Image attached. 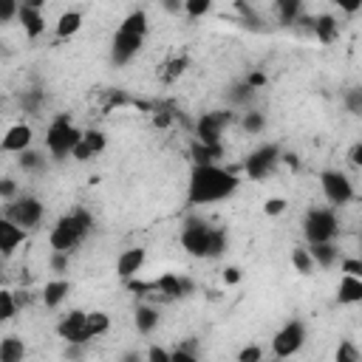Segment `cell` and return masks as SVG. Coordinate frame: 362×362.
Instances as JSON below:
<instances>
[{"mask_svg":"<svg viewBox=\"0 0 362 362\" xmlns=\"http://www.w3.org/2000/svg\"><path fill=\"white\" fill-rule=\"evenodd\" d=\"M238 187H240V178H238L232 170H223V167H218V164L192 167V173H189V187H187V201H189L192 206L226 201Z\"/></svg>","mask_w":362,"mask_h":362,"instance_id":"obj_1","label":"cell"},{"mask_svg":"<svg viewBox=\"0 0 362 362\" xmlns=\"http://www.w3.org/2000/svg\"><path fill=\"white\" fill-rule=\"evenodd\" d=\"M90 226H93V215H90L88 209H82V206L71 209V212L62 215V218L51 226V232H48V246H51V252H65V255H71V252L85 240V235L90 232Z\"/></svg>","mask_w":362,"mask_h":362,"instance_id":"obj_2","label":"cell"},{"mask_svg":"<svg viewBox=\"0 0 362 362\" xmlns=\"http://www.w3.org/2000/svg\"><path fill=\"white\" fill-rule=\"evenodd\" d=\"M82 136H85V130H79V127L71 122V116L59 113V116L48 124V130H45V150H48L51 158H57V161L71 158V153H74V147L82 141Z\"/></svg>","mask_w":362,"mask_h":362,"instance_id":"obj_3","label":"cell"},{"mask_svg":"<svg viewBox=\"0 0 362 362\" xmlns=\"http://www.w3.org/2000/svg\"><path fill=\"white\" fill-rule=\"evenodd\" d=\"M339 232V221H337V212L328 209V206H314L308 209L305 221H303V235L311 243H331Z\"/></svg>","mask_w":362,"mask_h":362,"instance_id":"obj_4","label":"cell"},{"mask_svg":"<svg viewBox=\"0 0 362 362\" xmlns=\"http://www.w3.org/2000/svg\"><path fill=\"white\" fill-rule=\"evenodd\" d=\"M42 215H45V206H42V201L34 198V195H20L17 201L6 204V209H3V218H8L11 223H17L20 229H34V226H40Z\"/></svg>","mask_w":362,"mask_h":362,"instance_id":"obj_5","label":"cell"},{"mask_svg":"<svg viewBox=\"0 0 362 362\" xmlns=\"http://www.w3.org/2000/svg\"><path fill=\"white\" fill-rule=\"evenodd\" d=\"M209 238L212 226L204 218H187L181 229V246L189 257H209Z\"/></svg>","mask_w":362,"mask_h":362,"instance_id":"obj_6","label":"cell"},{"mask_svg":"<svg viewBox=\"0 0 362 362\" xmlns=\"http://www.w3.org/2000/svg\"><path fill=\"white\" fill-rule=\"evenodd\" d=\"M320 189L331 206H345L354 201V184L342 170H322L320 173Z\"/></svg>","mask_w":362,"mask_h":362,"instance_id":"obj_7","label":"cell"},{"mask_svg":"<svg viewBox=\"0 0 362 362\" xmlns=\"http://www.w3.org/2000/svg\"><path fill=\"white\" fill-rule=\"evenodd\" d=\"M303 345H305V325H303L300 320H288V322L272 337V354H274L277 359L294 356Z\"/></svg>","mask_w":362,"mask_h":362,"instance_id":"obj_8","label":"cell"},{"mask_svg":"<svg viewBox=\"0 0 362 362\" xmlns=\"http://www.w3.org/2000/svg\"><path fill=\"white\" fill-rule=\"evenodd\" d=\"M229 124H232V113L229 110H209L195 122V136H198L201 144L218 147L221 136H223V127H229Z\"/></svg>","mask_w":362,"mask_h":362,"instance_id":"obj_9","label":"cell"},{"mask_svg":"<svg viewBox=\"0 0 362 362\" xmlns=\"http://www.w3.org/2000/svg\"><path fill=\"white\" fill-rule=\"evenodd\" d=\"M280 156H283V153H280L277 144H260L257 150H252V153L246 156V161H243V173H246L249 178L260 181V178H266V175L277 167Z\"/></svg>","mask_w":362,"mask_h":362,"instance_id":"obj_10","label":"cell"},{"mask_svg":"<svg viewBox=\"0 0 362 362\" xmlns=\"http://www.w3.org/2000/svg\"><path fill=\"white\" fill-rule=\"evenodd\" d=\"M85 322H88V311H82V308H71L59 322H57V334H59V339L68 345V342H76V345H90V334H88V328H85Z\"/></svg>","mask_w":362,"mask_h":362,"instance_id":"obj_11","label":"cell"},{"mask_svg":"<svg viewBox=\"0 0 362 362\" xmlns=\"http://www.w3.org/2000/svg\"><path fill=\"white\" fill-rule=\"evenodd\" d=\"M141 42H144V37L127 34V31L116 28L113 42H110V59H113V65H127V62L141 51Z\"/></svg>","mask_w":362,"mask_h":362,"instance_id":"obj_12","label":"cell"},{"mask_svg":"<svg viewBox=\"0 0 362 362\" xmlns=\"http://www.w3.org/2000/svg\"><path fill=\"white\" fill-rule=\"evenodd\" d=\"M42 3L40 0H28V3H20V14L17 20L23 23V31L28 40H37L42 31H45V17H42Z\"/></svg>","mask_w":362,"mask_h":362,"instance_id":"obj_13","label":"cell"},{"mask_svg":"<svg viewBox=\"0 0 362 362\" xmlns=\"http://www.w3.org/2000/svg\"><path fill=\"white\" fill-rule=\"evenodd\" d=\"M31 141H34V130H31V124L17 122V124H11V127L6 130L0 147H3V153H17V156H20V153H25V150L31 147Z\"/></svg>","mask_w":362,"mask_h":362,"instance_id":"obj_14","label":"cell"},{"mask_svg":"<svg viewBox=\"0 0 362 362\" xmlns=\"http://www.w3.org/2000/svg\"><path fill=\"white\" fill-rule=\"evenodd\" d=\"M144 260H147V252L141 249V246H133V249H124L122 255H119V260H116V274L127 283V280H133V277H139V272H141V266H144Z\"/></svg>","mask_w":362,"mask_h":362,"instance_id":"obj_15","label":"cell"},{"mask_svg":"<svg viewBox=\"0 0 362 362\" xmlns=\"http://www.w3.org/2000/svg\"><path fill=\"white\" fill-rule=\"evenodd\" d=\"M300 23H308L311 28H314V34H317V40L320 42H325V45H331L337 37H339V23H337V17L334 14H317V17H303Z\"/></svg>","mask_w":362,"mask_h":362,"instance_id":"obj_16","label":"cell"},{"mask_svg":"<svg viewBox=\"0 0 362 362\" xmlns=\"http://www.w3.org/2000/svg\"><path fill=\"white\" fill-rule=\"evenodd\" d=\"M25 240V229H20L17 223H11L8 218H0V252L3 257H11L14 249Z\"/></svg>","mask_w":362,"mask_h":362,"instance_id":"obj_17","label":"cell"},{"mask_svg":"<svg viewBox=\"0 0 362 362\" xmlns=\"http://www.w3.org/2000/svg\"><path fill=\"white\" fill-rule=\"evenodd\" d=\"M337 303H339V305L362 303V277L342 274V277H339V283H337Z\"/></svg>","mask_w":362,"mask_h":362,"instance_id":"obj_18","label":"cell"},{"mask_svg":"<svg viewBox=\"0 0 362 362\" xmlns=\"http://www.w3.org/2000/svg\"><path fill=\"white\" fill-rule=\"evenodd\" d=\"M68 294H71V283H68L65 277H57V280H48V283L42 286L40 300H42L45 308H57Z\"/></svg>","mask_w":362,"mask_h":362,"instance_id":"obj_19","label":"cell"},{"mask_svg":"<svg viewBox=\"0 0 362 362\" xmlns=\"http://www.w3.org/2000/svg\"><path fill=\"white\" fill-rule=\"evenodd\" d=\"M158 322H161V314H158V308L156 305H136V311H133V325H136V331L139 334H153L156 328H158Z\"/></svg>","mask_w":362,"mask_h":362,"instance_id":"obj_20","label":"cell"},{"mask_svg":"<svg viewBox=\"0 0 362 362\" xmlns=\"http://www.w3.org/2000/svg\"><path fill=\"white\" fill-rule=\"evenodd\" d=\"M221 156H223V147H221V144H218V147H209V144H201L198 139L189 144V158L195 161V167H209V164H215Z\"/></svg>","mask_w":362,"mask_h":362,"instance_id":"obj_21","label":"cell"},{"mask_svg":"<svg viewBox=\"0 0 362 362\" xmlns=\"http://www.w3.org/2000/svg\"><path fill=\"white\" fill-rule=\"evenodd\" d=\"M82 11H76V8H68V11H62L59 17H57V37L59 40H65V37H74L79 28H82Z\"/></svg>","mask_w":362,"mask_h":362,"instance_id":"obj_22","label":"cell"},{"mask_svg":"<svg viewBox=\"0 0 362 362\" xmlns=\"http://www.w3.org/2000/svg\"><path fill=\"white\" fill-rule=\"evenodd\" d=\"M25 359V342L14 334L3 337L0 342V362H23Z\"/></svg>","mask_w":362,"mask_h":362,"instance_id":"obj_23","label":"cell"},{"mask_svg":"<svg viewBox=\"0 0 362 362\" xmlns=\"http://www.w3.org/2000/svg\"><path fill=\"white\" fill-rule=\"evenodd\" d=\"M308 252H311L314 263L322 266V269H331V266L339 260V249L334 246V240H331V243H311Z\"/></svg>","mask_w":362,"mask_h":362,"instance_id":"obj_24","label":"cell"},{"mask_svg":"<svg viewBox=\"0 0 362 362\" xmlns=\"http://www.w3.org/2000/svg\"><path fill=\"white\" fill-rule=\"evenodd\" d=\"M274 11H277V20L283 25H291V23H300L303 20V3L300 0H277L274 3Z\"/></svg>","mask_w":362,"mask_h":362,"instance_id":"obj_25","label":"cell"},{"mask_svg":"<svg viewBox=\"0 0 362 362\" xmlns=\"http://www.w3.org/2000/svg\"><path fill=\"white\" fill-rule=\"evenodd\" d=\"M119 28H122V31H127V34H139V37H144V34H147V28H150L147 11H144V8L130 11V14H127V17L119 23Z\"/></svg>","mask_w":362,"mask_h":362,"instance_id":"obj_26","label":"cell"},{"mask_svg":"<svg viewBox=\"0 0 362 362\" xmlns=\"http://www.w3.org/2000/svg\"><path fill=\"white\" fill-rule=\"evenodd\" d=\"M156 291H158L161 297H167V300L184 297V294H181V277L173 274V272H164L161 277H156Z\"/></svg>","mask_w":362,"mask_h":362,"instance_id":"obj_27","label":"cell"},{"mask_svg":"<svg viewBox=\"0 0 362 362\" xmlns=\"http://www.w3.org/2000/svg\"><path fill=\"white\" fill-rule=\"evenodd\" d=\"M17 167L20 170H25V173H37V170H42L45 167V156L40 153V150H25V153H20L17 156Z\"/></svg>","mask_w":362,"mask_h":362,"instance_id":"obj_28","label":"cell"},{"mask_svg":"<svg viewBox=\"0 0 362 362\" xmlns=\"http://www.w3.org/2000/svg\"><path fill=\"white\" fill-rule=\"evenodd\" d=\"M291 263H294V269L300 272V274H311L314 272V257H311V252H308V246H294L291 249Z\"/></svg>","mask_w":362,"mask_h":362,"instance_id":"obj_29","label":"cell"},{"mask_svg":"<svg viewBox=\"0 0 362 362\" xmlns=\"http://www.w3.org/2000/svg\"><path fill=\"white\" fill-rule=\"evenodd\" d=\"M85 328H88L90 337H102V334H107V328H110V317H107L105 311H88Z\"/></svg>","mask_w":362,"mask_h":362,"instance_id":"obj_30","label":"cell"},{"mask_svg":"<svg viewBox=\"0 0 362 362\" xmlns=\"http://www.w3.org/2000/svg\"><path fill=\"white\" fill-rule=\"evenodd\" d=\"M226 246H229V235H226V229L212 226V238H209V260L221 257V255L226 252Z\"/></svg>","mask_w":362,"mask_h":362,"instance_id":"obj_31","label":"cell"},{"mask_svg":"<svg viewBox=\"0 0 362 362\" xmlns=\"http://www.w3.org/2000/svg\"><path fill=\"white\" fill-rule=\"evenodd\" d=\"M240 124H243V130H246L249 136H257V133H263V127H266V116H263L260 110H249V113H243Z\"/></svg>","mask_w":362,"mask_h":362,"instance_id":"obj_32","label":"cell"},{"mask_svg":"<svg viewBox=\"0 0 362 362\" xmlns=\"http://www.w3.org/2000/svg\"><path fill=\"white\" fill-rule=\"evenodd\" d=\"M17 305H20V303H17L14 291H11V288H3V291H0V320L8 322V320L17 314Z\"/></svg>","mask_w":362,"mask_h":362,"instance_id":"obj_33","label":"cell"},{"mask_svg":"<svg viewBox=\"0 0 362 362\" xmlns=\"http://www.w3.org/2000/svg\"><path fill=\"white\" fill-rule=\"evenodd\" d=\"M359 359H362V354L351 339H342L334 351V362H359Z\"/></svg>","mask_w":362,"mask_h":362,"instance_id":"obj_34","label":"cell"},{"mask_svg":"<svg viewBox=\"0 0 362 362\" xmlns=\"http://www.w3.org/2000/svg\"><path fill=\"white\" fill-rule=\"evenodd\" d=\"M187 62H189L187 57H175V59H170V62L164 65V71H161V79H164V82H175V79L187 71Z\"/></svg>","mask_w":362,"mask_h":362,"instance_id":"obj_35","label":"cell"},{"mask_svg":"<svg viewBox=\"0 0 362 362\" xmlns=\"http://www.w3.org/2000/svg\"><path fill=\"white\" fill-rule=\"evenodd\" d=\"M252 96H255V88L243 79V82H238V85H232V90H229V99L235 102V105H249L252 102Z\"/></svg>","mask_w":362,"mask_h":362,"instance_id":"obj_36","label":"cell"},{"mask_svg":"<svg viewBox=\"0 0 362 362\" xmlns=\"http://www.w3.org/2000/svg\"><path fill=\"white\" fill-rule=\"evenodd\" d=\"M42 102H45L42 90H23V96H20V105L25 113H37L42 107Z\"/></svg>","mask_w":362,"mask_h":362,"instance_id":"obj_37","label":"cell"},{"mask_svg":"<svg viewBox=\"0 0 362 362\" xmlns=\"http://www.w3.org/2000/svg\"><path fill=\"white\" fill-rule=\"evenodd\" d=\"M82 141H85V144L93 150V156H96V153H102V150L107 147L105 133H102V130H96V127H88V130H85V136H82Z\"/></svg>","mask_w":362,"mask_h":362,"instance_id":"obj_38","label":"cell"},{"mask_svg":"<svg viewBox=\"0 0 362 362\" xmlns=\"http://www.w3.org/2000/svg\"><path fill=\"white\" fill-rule=\"evenodd\" d=\"M209 11H212V3H209V0H187V3H184V14L192 17V20H195V17H204V14H209Z\"/></svg>","mask_w":362,"mask_h":362,"instance_id":"obj_39","label":"cell"},{"mask_svg":"<svg viewBox=\"0 0 362 362\" xmlns=\"http://www.w3.org/2000/svg\"><path fill=\"white\" fill-rule=\"evenodd\" d=\"M286 206H288V201H286V198H280V195H272V198H266V201H263V212H266L269 218L283 215V212H286Z\"/></svg>","mask_w":362,"mask_h":362,"instance_id":"obj_40","label":"cell"},{"mask_svg":"<svg viewBox=\"0 0 362 362\" xmlns=\"http://www.w3.org/2000/svg\"><path fill=\"white\" fill-rule=\"evenodd\" d=\"M345 107H348L354 116H362V85L345 90Z\"/></svg>","mask_w":362,"mask_h":362,"instance_id":"obj_41","label":"cell"},{"mask_svg":"<svg viewBox=\"0 0 362 362\" xmlns=\"http://www.w3.org/2000/svg\"><path fill=\"white\" fill-rule=\"evenodd\" d=\"M144 362H173V351H167L161 345H150L144 354Z\"/></svg>","mask_w":362,"mask_h":362,"instance_id":"obj_42","label":"cell"},{"mask_svg":"<svg viewBox=\"0 0 362 362\" xmlns=\"http://www.w3.org/2000/svg\"><path fill=\"white\" fill-rule=\"evenodd\" d=\"M0 198H3L6 204H11V201H17V198H20V195H17V184H14V178H8V175H6V178L0 181Z\"/></svg>","mask_w":362,"mask_h":362,"instance_id":"obj_43","label":"cell"},{"mask_svg":"<svg viewBox=\"0 0 362 362\" xmlns=\"http://www.w3.org/2000/svg\"><path fill=\"white\" fill-rule=\"evenodd\" d=\"M48 266H51V272H57V274H65V272H68V255H65V252H51V257H48Z\"/></svg>","mask_w":362,"mask_h":362,"instance_id":"obj_44","label":"cell"},{"mask_svg":"<svg viewBox=\"0 0 362 362\" xmlns=\"http://www.w3.org/2000/svg\"><path fill=\"white\" fill-rule=\"evenodd\" d=\"M85 356H88V345H76V342L65 345V359L68 362H82Z\"/></svg>","mask_w":362,"mask_h":362,"instance_id":"obj_45","label":"cell"},{"mask_svg":"<svg viewBox=\"0 0 362 362\" xmlns=\"http://www.w3.org/2000/svg\"><path fill=\"white\" fill-rule=\"evenodd\" d=\"M260 359H263V348L260 345H246L238 354V362H260Z\"/></svg>","mask_w":362,"mask_h":362,"instance_id":"obj_46","label":"cell"},{"mask_svg":"<svg viewBox=\"0 0 362 362\" xmlns=\"http://www.w3.org/2000/svg\"><path fill=\"white\" fill-rule=\"evenodd\" d=\"M342 274H351V277H362V257H345L339 263Z\"/></svg>","mask_w":362,"mask_h":362,"instance_id":"obj_47","label":"cell"},{"mask_svg":"<svg viewBox=\"0 0 362 362\" xmlns=\"http://www.w3.org/2000/svg\"><path fill=\"white\" fill-rule=\"evenodd\" d=\"M173 362H198V354L192 345H178L173 351Z\"/></svg>","mask_w":362,"mask_h":362,"instance_id":"obj_48","label":"cell"},{"mask_svg":"<svg viewBox=\"0 0 362 362\" xmlns=\"http://www.w3.org/2000/svg\"><path fill=\"white\" fill-rule=\"evenodd\" d=\"M170 122H173V113H170V110L153 107V124H156V127H170Z\"/></svg>","mask_w":362,"mask_h":362,"instance_id":"obj_49","label":"cell"},{"mask_svg":"<svg viewBox=\"0 0 362 362\" xmlns=\"http://www.w3.org/2000/svg\"><path fill=\"white\" fill-rule=\"evenodd\" d=\"M14 14H20V3L6 0V3H3V8H0V23H8Z\"/></svg>","mask_w":362,"mask_h":362,"instance_id":"obj_50","label":"cell"},{"mask_svg":"<svg viewBox=\"0 0 362 362\" xmlns=\"http://www.w3.org/2000/svg\"><path fill=\"white\" fill-rule=\"evenodd\" d=\"M90 156H93V150H90L85 141H79V144L74 147V153H71L74 161H90Z\"/></svg>","mask_w":362,"mask_h":362,"instance_id":"obj_51","label":"cell"},{"mask_svg":"<svg viewBox=\"0 0 362 362\" xmlns=\"http://www.w3.org/2000/svg\"><path fill=\"white\" fill-rule=\"evenodd\" d=\"M223 283L226 286H238L240 283V269L238 266H226L223 269Z\"/></svg>","mask_w":362,"mask_h":362,"instance_id":"obj_52","label":"cell"},{"mask_svg":"<svg viewBox=\"0 0 362 362\" xmlns=\"http://www.w3.org/2000/svg\"><path fill=\"white\" fill-rule=\"evenodd\" d=\"M348 161H351L354 167H359V170H362V141H356V144L348 150Z\"/></svg>","mask_w":362,"mask_h":362,"instance_id":"obj_53","label":"cell"},{"mask_svg":"<svg viewBox=\"0 0 362 362\" xmlns=\"http://www.w3.org/2000/svg\"><path fill=\"white\" fill-rule=\"evenodd\" d=\"M246 82H249L252 88H263V85H266V74L255 71V74H249V76H246Z\"/></svg>","mask_w":362,"mask_h":362,"instance_id":"obj_54","label":"cell"},{"mask_svg":"<svg viewBox=\"0 0 362 362\" xmlns=\"http://www.w3.org/2000/svg\"><path fill=\"white\" fill-rule=\"evenodd\" d=\"M119 362H144V356L139 354V348H130V351H124L122 354V359Z\"/></svg>","mask_w":362,"mask_h":362,"instance_id":"obj_55","label":"cell"},{"mask_svg":"<svg viewBox=\"0 0 362 362\" xmlns=\"http://www.w3.org/2000/svg\"><path fill=\"white\" fill-rule=\"evenodd\" d=\"M192 291H195V283H192L189 277H181V294H184V297H189Z\"/></svg>","mask_w":362,"mask_h":362,"instance_id":"obj_56","label":"cell"},{"mask_svg":"<svg viewBox=\"0 0 362 362\" xmlns=\"http://www.w3.org/2000/svg\"><path fill=\"white\" fill-rule=\"evenodd\" d=\"M280 161H283V164H288V167H294V170H297V164H300L294 153H283V156H280Z\"/></svg>","mask_w":362,"mask_h":362,"instance_id":"obj_57","label":"cell"},{"mask_svg":"<svg viewBox=\"0 0 362 362\" xmlns=\"http://www.w3.org/2000/svg\"><path fill=\"white\" fill-rule=\"evenodd\" d=\"M339 8H342V11H348V14H354V11H359V8H362V3H339Z\"/></svg>","mask_w":362,"mask_h":362,"instance_id":"obj_58","label":"cell"},{"mask_svg":"<svg viewBox=\"0 0 362 362\" xmlns=\"http://www.w3.org/2000/svg\"><path fill=\"white\" fill-rule=\"evenodd\" d=\"M359 240H362V235H359Z\"/></svg>","mask_w":362,"mask_h":362,"instance_id":"obj_59","label":"cell"}]
</instances>
